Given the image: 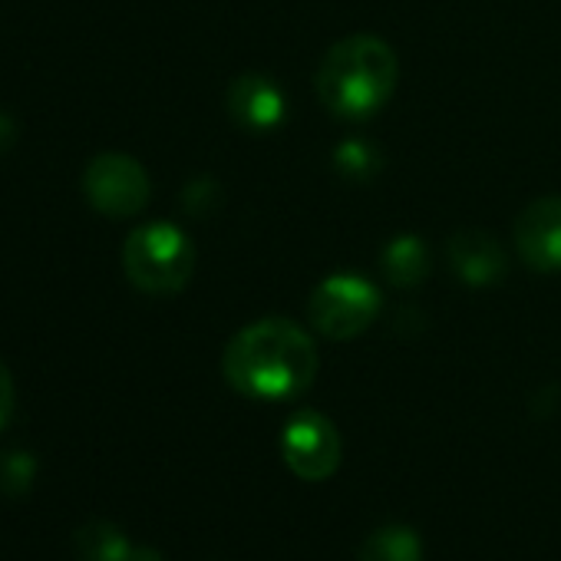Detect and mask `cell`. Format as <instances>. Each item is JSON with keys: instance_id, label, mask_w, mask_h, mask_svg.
Here are the masks:
<instances>
[{"instance_id": "7a4b0ae2", "label": "cell", "mask_w": 561, "mask_h": 561, "mask_svg": "<svg viewBox=\"0 0 561 561\" xmlns=\"http://www.w3.org/2000/svg\"><path fill=\"white\" fill-rule=\"evenodd\" d=\"M400 60L393 47L374 34H354L337 41L314 77L321 106L344 123L374 119L397 90Z\"/></svg>"}, {"instance_id": "8992f818", "label": "cell", "mask_w": 561, "mask_h": 561, "mask_svg": "<svg viewBox=\"0 0 561 561\" xmlns=\"http://www.w3.org/2000/svg\"><path fill=\"white\" fill-rule=\"evenodd\" d=\"M280 456H285L288 469L308 482H321L337 472L344 443L337 426L318 413V410H301L288 420L285 433H280Z\"/></svg>"}, {"instance_id": "2e32d148", "label": "cell", "mask_w": 561, "mask_h": 561, "mask_svg": "<svg viewBox=\"0 0 561 561\" xmlns=\"http://www.w3.org/2000/svg\"><path fill=\"white\" fill-rule=\"evenodd\" d=\"M14 139H18V126H14V119L0 113V152L11 149V146H14Z\"/></svg>"}, {"instance_id": "5b68a950", "label": "cell", "mask_w": 561, "mask_h": 561, "mask_svg": "<svg viewBox=\"0 0 561 561\" xmlns=\"http://www.w3.org/2000/svg\"><path fill=\"white\" fill-rule=\"evenodd\" d=\"M83 192L90 205L106 218H133L149 205V172L123 152L96 156L83 172Z\"/></svg>"}, {"instance_id": "ba28073f", "label": "cell", "mask_w": 561, "mask_h": 561, "mask_svg": "<svg viewBox=\"0 0 561 561\" xmlns=\"http://www.w3.org/2000/svg\"><path fill=\"white\" fill-rule=\"evenodd\" d=\"M225 106H228L231 123L251 136L274 133L280 123H285V113H288L285 93H280V87L264 73H244V77L231 80V87L225 93Z\"/></svg>"}, {"instance_id": "30bf717a", "label": "cell", "mask_w": 561, "mask_h": 561, "mask_svg": "<svg viewBox=\"0 0 561 561\" xmlns=\"http://www.w3.org/2000/svg\"><path fill=\"white\" fill-rule=\"evenodd\" d=\"M383 274L390 285L397 288H416L420 280L430 274V251L416 234H397L387 248H383Z\"/></svg>"}, {"instance_id": "9c48e42d", "label": "cell", "mask_w": 561, "mask_h": 561, "mask_svg": "<svg viewBox=\"0 0 561 561\" xmlns=\"http://www.w3.org/2000/svg\"><path fill=\"white\" fill-rule=\"evenodd\" d=\"M449 261L466 285L485 288L505 274L502 244L489 231H459L449 238Z\"/></svg>"}, {"instance_id": "277c9868", "label": "cell", "mask_w": 561, "mask_h": 561, "mask_svg": "<svg viewBox=\"0 0 561 561\" xmlns=\"http://www.w3.org/2000/svg\"><path fill=\"white\" fill-rule=\"evenodd\" d=\"M380 314V291L360 274H331L314 288L308 318L328 341L360 337Z\"/></svg>"}, {"instance_id": "5bb4252c", "label": "cell", "mask_w": 561, "mask_h": 561, "mask_svg": "<svg viewBox=\"0 0 561 561\" xmlns=\"http://www.w3.org/2000/svg\"><path fill=\"white\" fill-rule=\"evenodd\" d=\"M34 479V459L27 453H4L0 456V489L8 495H21L27 492Z\"/></svg>"}, {"instance_id": "7c38bea8", "label": "cell", "mask_w": 561, "mask_h": 561, "mask_svg": "<svg viewBox=\"0 0 561 561\" xmlns=\"http://www.w3.org/2000/svg\"><path fill=\"white\" fill-rule=\"evenodd\" d=\"M360 561H423V548L407 525H383L364 541Z\"/></svg>"}, {"instance_id": "6da1fadb", "label": "cell", "mask_w": 561, "mask_h": 561, "mask_svg": "<svg viewBox=\"0 0 561 561\" xmlns=\"http://www.w3.org/2000/svg\"><path fill=\"white\" fill-rule=\"evenodd\" d=\"M231 390L251 400H291L301 397L318 370L321 354L314 337L288 318H261L241 328L221 357Z\"/></svg>"}, {"instance_id": "8fae6325", "label": "cell", "mask_w": 561, "mask_h": 561, "mask_svg": "<svg viewBox=\"0 0 561 561\" xmlns=\"http://www.w3.org/2000/svg\"><path fill=\"white\" fill-rule=\"evenodd\" d=\"M77 548H80L83 561H129V554H133L126 535L106 518L87 522L77 531Z\"/></svg>"}, {"instance_id": "e0dca14e", "label": "cell", "mask_w": 561, "mask_h": 561, "mask_svg": "<svg viewBox=\"0 0 561 561\" xmlns=\"http://www.w3.org/2000/svg\"><path fill=\"white\" fill-rule=\"evenodd\" d=\"M129 561H162V554L156 548H133Z\"/></svg>"}, {"instance_id": "9a60e30c", "label": "cell", "mask_w": 561, "mask_h": 561, "mask_svg": "<svg viewBox=\"0 0 561 561\" xmlns=\"http://www.w3.org/2000/svg\"><path fill=\"white\" fill-rule=\"evenodd\" d=\"M14 407H18V390H14V377L11 370L0 364V430H4L14 416Z\"/></svg>"}, {"instance_id": "4fadbf2b", "label": "cell", "mask_w": 561, "mask_h": 561, "mask_svg": "<svg viewBox=\"0 0 561 561\" xmlns=\"http://www.w3.org/2000/svg\"><path fill=\"white\" fill-rule=\"evenodd\" d=\"M334 165L344 179H354V182H364L370 175H377L380 169V152L370 146V142H360V139H351L344 146H337L334 152Z\"/></svg>"}, {"instance_id": "3957f363", "label": "cell", "mask_w": 561, "mask_h": 561, "mask_svg": "<svg viewBox=\"0 0 561 561\" xmlns=\"http://www.w3.org/2000/svg\"><path fill=\"white\" fill-rule=\"evenodd\" d=\"M123 271L142 295H179L195 271V248L172 221L139 225L123 244Z\"/></svg>"}, {"instance_id": "52a82bcc", "label": "cell", "mask_w": 561, "mask_h": 561, "mask_svg": "<svg viewBox=\"0 0 561 561\" xmlns=\"http://www.w3.org/2000/svg\"><path fill=\"white\" fill-rule=\"evenodd\" d=\"M515 251L538 274L561 271V195L535 198L515 218Z\"/></svg>"}]
</instances>
